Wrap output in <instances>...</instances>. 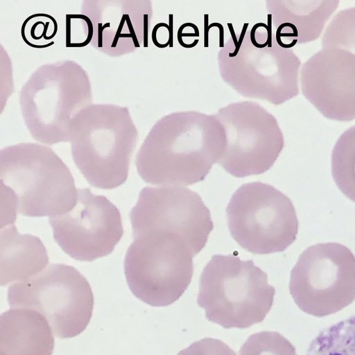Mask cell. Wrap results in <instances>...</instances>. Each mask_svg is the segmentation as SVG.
<instances>
[{"label": "cell", "instance_id": "9c48e42d", "mask_svg": "<svg viewBox=\"0 0 355 355\" xmlns=\"http://www.w3.org/2000/svg\"><path fill=\"white\" fill-rule=\"evenodd\" d=\"M134 238L166 232L181 239L193 257L205 246L214 229L210 211L201 197L178 186L146 187L130 213Z\"/></svg>", "mask_w": 355, "mask_h": 355}, {"label": "cell", "instance_id": "8fae6325", "mask_svg": "<svg viewBox=\"0 0 355 355\" xmlns=\"http://www.w3.org/2000/svg\"><path fill=\"white\" fill-rule=\"evenodd\" d=\"M300 81L304 96L324 116L355 119V55L322 48L303 64Z\"/></svg>", "mask_w": 355, "mask_h": 355}, {"label": "cell", "instance_id": "5b68a950", "mask_svg": "<svg viewBox=\"0 0 355 355\" xmlns=\"http://www.w3.org/2000/svg\"><path fill=\"white\" fill-rule=\"evenodd\" d=\"M11 309L38 312L53 334L70 338L81 334L92 318L94 295L86 278L75 268L51 264L32 277L14 283L8 290Z\"/></svg>", "mask_w": 355, "mask_h": 355}, {"label": "cell", "instance_id": "5bb4252c", "mask_svg": "<svg viewBox=\"0 0 355 355\" xmlns=\"http://www.w3.org/2000/svg\"><path fill=\"white\" fill-rule=\"evenodd\" d=\"M49 261L43 243L31 234H20L12 224L0 231V284L26 279L42 270Z\"/></svg>", "mask_w": 355, "mask_h": 355}, {"label": "cell", "instance_id": "6da1fadb", "mask_svg": "<svg viewBox=\"0 0 355 355\" xmlns=\"http://www.w3.org/2000/svg\"><path fill=\"white\" fill-rule=\"evenodd\" d=\"M137 137L126 107L92 104L75 119L69 142L86 180L95 187L111 189L126 180Z\"/></svg>", "mask_w": 355, "mask_h": 355}, {"label": "cell", "instance_id": "52a82bcc", "mask_svg": "<svg viewBox=\"0 0 355 355\" xmlns=\"http://www.w3.org/2000/svg\"><path fill=\"white\" fill-rule=\"evenodd\" d=\"M226 214L231 236L252 253L282 252L296 239L299 223L294 205L272 185L243 184L232 196Z\"/></svg>", "mask_w": 355, "mask_h": 355}, {"label": "cell", "instance_id": "cb8c5ba5", "mask_svg": "<svg viewBox=\"0 0 355 355\" xmlns=\"http://www.w3.org/2000/svg\"><path fill=\"white\" fill-rule=\"evenodd\" d=\"M209 15H204V47H209Z\"/></svg>", "mask_w": 355, "mask_h": 355}, {"label": "cell", "instance_id": "603a6c76", "mask_svg": "<svg viewBox=\"0 0 355 355\" xmlns=\"http://www.w3.org/2000/svg\"><path fill=\"white\" fill-rule=\"evenodd\" d=\"M248 25H249V24L248 22H245L243 24V28H242V30H241V34H240V36H239V38L238 40V44L235 46V49H234V52L229 53L230 57H231V58L236 57V55L238 54V53L240 50V48L241 46L243 40L244 39V37L245 35Z\"/></svg>", "mask_w": 355, "mask_h": 355}, {"label": "cell", "instance_id": "2e32d148", "mask_svg": "<svg viewBox=\"0 0 355 355\" xmlns=\"http://www.w3.org/2000/svg\"><path fill=\"white\" fill-rule=\"evenodd\" d=\"M331 173L340 191L355 202V125L340 136L333 148Z\"/></svg>", "mask_w": 355, "mask_h": 355}, {"label": "cell", "instance_id": "4fadbf2b", "mask_svg": "<svg viewBox=\"0 0 355 355\" xmlns=\"http://www.w3.org/2000/svg\"><path fill=\"white\" fill-rule=\"evenodd\" d=\"M52 329L46 318L28 309H10L0 316V355H51Z\"/></svg>", "mask_w": 355, "mask_h": 355}, {"label": "cell", "instance_id": "d4e9b609", "mask_svg": "<svg viewBox=\"0 0 355 355\" xmlns=\"http://www.w3.org/2000/svg\"><path fill=\"white\" fill-rule=\"evenodd\" d=\"M267 40H266V42H268V47L269 48H271L272 44V15L271 14H268L267 15Z\"/></svg>", "mask_w": 355, "mask_h": 355}, {"label": "cell", "instance_id": "484cf974", "mask_svg": "<svg viewBox=\"0 0 355 355\" xmlns=\"http://www.w3.org/2000/svg\"><path fill=\"white\" fill-rule=\"evenodd\" d=\"M213 27H217L219 30V46L224 47V28L219 22H213L209 24V29Z\"/></svg>", "mask_w": 355, "mask_h": 355}, {"label": "cell", "instance_id": "7a4b0ae2", "mask_svg": "<svg viewBox=\"0 0 355 355\" xmlns=\"http://www.w3.org/2000/svg\"><path fill=\"white\" fill-rule=\"evenodd\" d=\"M19 103L35 141L46 145L69 141L75 119L93 104L89 76L73 60L43 64L21 87Z\"/></svg>", "mask_w": 355, "mask_h": 355}, {"label": "cell", "instance_id": "44dd1931", "mask_svg": "<svg viewBox=\"0 0 355 355\" xmlns=\"http://www.w3.org/2000/svg\"><path fill=\"white\" fill-rule=\"evenodd\" d=\"M94 26L90 18L83 14H67L65 16V46L81 48L91 44Z\"/></svg>", "mask_w": 355, "mask_h": 355}, {"label": "cell", "instance_id": "7c38bea8", "mask_svg": "<svg viewBox=\"0 0 355 355\" xmlns=\"http://www.w3.org/2000/svg\"><path fill=\"white\" fill-rule=\"evenodd\" d=\"M144 1L132 0H87L81 13L94 26L91 45L111 57L129 54L148 46L149 13Z\"/></svg>", "mask_w": 355, "mask_h": 355}, {"label": "cell", "instance_id": "d6986e66", "mask_svg": "<svg viewBox=\"0 0 355 355\" xmlns=\"http://www.w3.org/2000/svg\"><path fill=\"white\" fill-rule=\"evenodd\" d=\"M58 24L52 15L39 12L26 17L21 26V36L29 46L42 49L55 44Z\"/></svg>", "mask_w": 355, "mask_h": 355}, {"label": "cell", "instance_id": "7402d4cb", "mask_svg": "<svg viewBox=\"0 0 355 355\" xmlns=\"http://www.w3.org/2000/svg\"><path fill=\"white\" fill-rule=\"evenodd\" d=\"M178 355H236V353L222 340L204 338L193 342Z\"/></svg>", "mask_w": 355, "mask_h": 355}, {"label": "cell", "instance_id": "4316f807", "mask_svg": "<svg viewBox=\"0 0 355 355\" xmlns=\"http://www.w3.org/2000/svg\"><path fill=\"white\" fill-rule=\"evenodd\" d=\"M168 42L169 46H173V15H168Z\"/></svg>", "mask_w": 355, "mask_h": 355}, {"label": "cell", "instance_id": "ffe728a7", "mask_svg": "<svg viewBox=\"0 0 355 355\" xmlns=\"http://www.w3.org/2000/svg\"><path fill=\"white\" fill-rule=\"evenodd\" d=\"M239 355H297L293 344L277 331H263L250 335Z\"/></svg>", "mask_w": 355, "mask_h": 355}, {"label": "cell", "instance_id": "83f0119b", "mask_svg": "<svg viewBox=\"0 0 355 355\" xmlns=\"http://www.w3.org/2000/svg\"><path fill=\"white\" fill-rule=\"evenodd\" d=\"M227 25L228 26V28H229L231 37L232 38V40L234 42V44L235 45V46H236L237 45V44H238V40H237V37H236V33H235L233 25H232V23H230V22L227 23Z\"/></svg>", "mask_w": 355, "mask_h": 355}, {"label": "cell", "instance_id": "277c9868", "mask_svg": "<svg viewBox=\"0 0 355 355\" xmlns=\"http://www.w3.org/2000/svg\"><path fill=\"white\" fill-rule=\"evenodd\" d=\"M275 294L267 274L252 260L215 254L200 274L197 303L210 322L245 329L265 319Z\"/></svg>", "mask_w": 355, "mask_h": 355}, {"label": "cell", "instance_id": "9a60e30c", "mask_svg": "<svg viewBox=\"0 0 355 355\" xmlns=\"http://www.w3.org/2000/svg\"><path fill=\"white\" fill-rule=\"evenodd\" d=\"M336 0H304L287 1L279 9L280 22L276 31V42L282 37L291 40L294 46L318 39L327 21L338 8Z\"/></svg>", "mask_w": 355, "mask_h": 355}, {"label": "cell", "instance_id": "30bf717a", "mask_svg": "<svg viewBox=\"0 0 355 355\" xmlns=\"http://www.w3.org/2000/svg\"><path fill=\"white\" fill-rule=\"evenodd\" d=\"M49 223L56 243L79 261H92L110 254L123 233L116 207L89 189H78L74 205L50 217Z\"/></svg>", "mask_w": 355, "mask_h": 355}, {"label": "cell", "instance_id": "3957f363", "mask_svg": "<svg viewBox=\"0 0 355 355\" xmlns=\"http://www.w3.org/2000/svg\"><path fill=\"white\" fill-rule=\"evenodd\" d=\"M1 190L21 215L55 216L76 203L78 190L72 174L50 148L20 143L0 151Z\"/></svg>", "mask_w": 355, "mask_h": 355}, {"label": "cell", "instance_id": "8992f818", "mask_svg": "<svg viewBox=\"0 0 355 355\" xmlns=\"http://www.w3.org/2000/svg\"><path fill=\"white\" fill-rule=\"evenodd\" d=\"M134 239L124 261L130 291L152 306L172 304L191 283L193 274L191 252L181 239L166 232Z\"/></svg>", "mask_w": 355, "mask_h": 355}, {"label": "cell", "instance_id": "ba28073f", "mask_svg": "<svg viewBox=\"0 0 355 355\" xmlns=\"http://www.w3.org/2000/svg\"><path fill=\"white\" fill-rule=\"evenodd\" d=\"M290 293L304 313L324 317L355 300V257L338 243H318L300 255L291 272Z\"/></svg>", "mask_w": 355, "mask_h": 355}, {"label": "cell", "instance_id": "ac0fdd59", "mask_svg": "<svg viewBox=\"0 0 355 355\" xmlns=\"http://www.w3.org/2000/svg\"><path fill=\"white\" fill-rule=\"evenodd\" d=\"M322 46L355 55V7L342 10L331 19L324 32Z\"/></svg>", "mask_w": 355, "mask_h": 355}, {"label": "cell", "instance_id": "e0dca14e", "mask_svg": "<svg viewBox=\"0 0 355 355\" xmlns=\"http://www.w3.org/2000/svg\"><path fill=\"white\" fill-rule=\"evenodd\" d=\"M306 355H355V315L322 329Z\"/></svg>", "mask_w": 355, "mask_h": 355}]
</instances>
